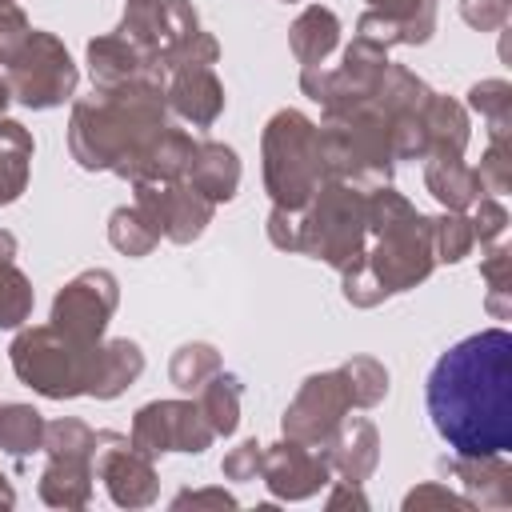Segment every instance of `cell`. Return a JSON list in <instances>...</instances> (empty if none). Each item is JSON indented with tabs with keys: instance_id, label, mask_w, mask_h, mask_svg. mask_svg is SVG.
<instances>
[{
	"instance_id": "cell-1",
	"label": "cell",
	"mask_w": 512,
	"mask_h": 512,
	"mask_svg": "<svg viewBox=\"0 0 512 512\" xmlns=\"http://www.w3.org/2000/svg\"><path fill=\"white\" fill-rule=\"evenodd\" d=\"M424 404L456 456H508L512 448V332L484 328L456 340L428 372Z\"/></svg>"
},
{
	"instance_id": "cell-2",
	"label": "cell",
	"mask_w": 512,
	"mask_h": 512,
	"mask_svg": "<svg viewBox=\"0 0 512 512\" xmlns=\"http://www.w3.org/2000/svg\"><path fill=\"white\" fill-rule=\"evenodd\" d=\"M172 124L164 84L140 80L120 88H96L80 96L68 116V152L84 172H112L136 180L152 144Z\"/></svg>"
},
{
	"instance_id": "cell-3",
	"label": "cell",
	"mask_w": 512,
	"mask_h": 512,
	"mask_svg": "<svg viewBox=\"0 0 512 512\" xmlns=\"http://www.w3.org/2000/svg\"><path fill=\"white\" fill-rule=\"evenodd\" d=\"M388 296L424 284L436 268L432 256V216H424L404 192L380 184L368 192V244L360 260Z\"/></svg>"
},
{
	"instance_id": "cell-4",
	"label": "cell",
	"mask_w": 512,
	"mask_h": 512,
	"mask_svg": "<svg viewBox=\"0 0 512 512\" xmlns=\"http://www.w3.org/2000/svg\"><path fill=\"white\" fill-rule=\"evenodd\" d=\"M316 132H320L324 180H344L360 192L392 184L396 172L392 120L372 100L348 104L340 112H324Z\"/></svg>"
},
{
	"instance_id": "cell-5",
	"label": "cell",
	"mask_w": 512,
	"mask_h": 512,
	"mask_svg": "<svg viewBox=\"0 0 512 512\" xmlns=\"http://www.w3.org/2000/svg\"><path fill=\"white\" fill-rule=\"evenodd\" d=\"M260 160H264V192L272 196V204L304 208L312 192L324 184L316 120H308L300 108L272 112L260 136Z\"/></svg>"
},
{
	"instance_id": "cell-6",
	"label": "cell",
	"mask_w": 512,
	"mask_h": 512,
	"mask_svg": "<svg viewBox=\"0 0 512 512\" xmlns=\"http://www.w3.org/2000/svg\"><path fill=\"white\" fill-rule=\"evenodd\" d=\"M96 348L72 340L56 324H32L20 328L16 340L8 344V360L20 384H28L44 400H76L88 396L92 368H96Z\"/></svg>"
},
{
	"instance_id": "cell-7",
	"label": "cell",
	"mask_w": 512,
	"mask_h": 512,
	"mask_svg": "<svg viewBox=\"0 0 512 512\" xmlns=\"http://www.w3.org/2000/svg\"><path fill=\"white\" fill-rule=\"evenodd\" d=\"M368 244V192L324 180L312 200L300 208V252L324 260L336 272H348L364 260Z\"/></svg>"
},
{
	"instance_id": "cell-8",
	"label": "cell",
	"mask_w": 512,
	"mask_h": 512,
	"mask_svg": "<svg viewBox=\"0 0 512 512\" xmlns=\"http://www.w3.org/2000/svg\"><path fill=\"white\" fill-rule=\"evenodd\" d=\"M76 84H80V72L72 64L64 40L56 32L32 28L28 44L8 64L12 100L24 104V108H32V112H48V108H60L64 100H72L76 96Z\"/></svg>"
},
{
	"instance_id": "cell-9",
	"label": "cell",
	"mask_w": 512,
	"mask_h": 512,
	"mask_svg": "<svg viewBox=\"0 0 512 512\" xmlns=\"http://www.w3.org/2000/svg\"><path fill=\"white\" fill-rule=\"evenodd\" d=\"M128 440H132L136 452L156 460L164 452L200 456L204 448H212L216 432L208 428V420H204L196 400H152V404L136 408Z\"/></svg>"
},
{
	"instance_id": "cell-10",
	"label": "cell",
	"mask_w": 512,
	"mask_h": 512,
	"mask_svg": "<svg viewBox=\"0 0 512 512\" xmlns=\"http://www.w3.org/2000/svg\"><path fill=\"white\" fill-rule=\"evenodd\" d=\"M132 204L172 244H192L216 216V204L188 180H132Z\"/></svg>"
},
{
	"instance_id": "cell-11",
	"label": "cell",
	"mask_w": 512,
	"mask_h": 512,
	"mask_svg": "<svg viewBox=\"0 0 512 512\" xmlns=\"http://www.w3.org/2000/svg\"><path fill=\"white\" fill-rule=\"evenodd\" d=\"M116 304H120V280L108 268H84L80 276H72L52 296L48 324H56L60 332H68L72 340L100 344L104 332H108V320H112Z\"/></svg>"
},
{
	"instance_id": "cell-12",
	"label": "cell",
	"mask_w": 512,
	"mask_h": 512,
	"mask_svg": "<svg viewBox=\"0 0 512 512\" xmlns=\"http://www.w3.org/2000/svg\"><path fill=\"white\" fill-rule=\"evenodd\" d=\"M348 412H352V396H348V384H344L340 368L312 372V376H304V384H300L296 396L288 400V408H284V416H280V432H284L288 440L324 448L328 436L340 428V420H344Z\"/></svg>"
},
{
	"instance_id": "cell-13",
	"label": "cell",
	"mask_w": 512,
	"mask_h": 512,
	"mask_svg": "<svg viewBox=\"0 0 512 512\" xmlns=\"http://www.w3.org/2000/svg\"><path fill=\"white\" fill-rule=\"evenodd\" d=\"M92 468H96V480H104L116 508H148L160 496V476L152 456L136 452L124 432H112V428L96 432Z\"/></svg>"
},
{
	"instance_id": "cell-14",
	"label": "cell",
	"mask_w": 512,
	"mask_h": 512,
	"mask_svg": "<svg viewBox=\"0 0 512 512\" xmlns=\"http://www.w3.org/2000/svg\"><path fill=\"white\" fill-rule=\"evenodd\" d=\"M260 480L272 492V500H308L332 484V468H328L324 448L284 436L280 444H264Z\"/></svg>"
},
{
	"instance_id": "cell-15",
	"label": "cell",
	"mask_w": 512,
	"mask_h": 512,
	"mask_svg": "<svg viewBox=\"0 0 512 512\" xmlns=\"http://www.w3.org/2000/svg\"><path fill=\"white\" fill-rule=\"evenodd\" d=\"M224 84L216 68H180L164 80V104L168 116H176L188 128H212L224 112Z\"/></svg>"
},
{
	"instance_id": "cell-16",
	"label": "cell",
	"mask_w": 512,
	"mask_h": 512,
	"mask_svg": "<svg viewBox=\"0 0 512 512\" xmlns=\"http://www.w3.org/2000/svg\"><path fill=\"white\" fill-rule=\"evenodd\" d=\"M88 76H92V88H120V84H140V80H156L164 84L168 72L156 68L144 52H136L124 36L116 32H104V36H92L88 48Z\"/></svg>"
},
{
	"instance_id": "cell-17",
	"label": "cell",
	"mask_w": 512,
	"mask_h": 512,
	"mask_svg": "<svg viewBox=\"0 0 512 512\" xmlns=\"http://www.w3.org/2000/svg\"><path fill=\"white\" fill-rule=\"evenodd\" d=\"M324 456H328L332 476L364 484L380 464V432H376V424L368 416H344L340 428L328 436Z\"/></svg>"
},
{
	"instance_id": "cell-18",
	"label": "cell",
	"mask_w": 512,
	"mask_h": 512,
	"mask_svg": "<svg viewBox=\"0 0 512 512\" xmlns=\"http://www.w3.org/2000/svg\"><path fill=\"white\" fill-rule=\"evenodd\" d=\"M440 472H448L452 480H460L464 496L476 508H508L512 504V472H508V456H444Z\"/></svg>"
},
{
	"instance_id": "cell-19",
	"label": "cell",
	"mask_w": 512,
	"mask_h": 512,
	"mask_svg": "<svg viewBox=\"0 0 512 512\" xmlns=\"http://www.w3.org/2000/svg\"><path fill=\"white\" fill-rule=\"evenodd\" d=\"M140 372H144V348L136 340H128V336L100 340L88 396L92 400H116L120 392H128L140 380Z\"/></svg>"
},
{
	"instance_id": "cell-20",
	"label": "cell",
	"mask_w": 512,
	"mask_h": 512,
	"mask_svg": "<svg viewBox=\"0 0 512 512\" xmlns=\"http://www.w3.org/2000/svg\"><path fill=\"white\" fill-rule=\"evenodd\" d=\"M188 184H196L212 204H228L240 188V156L232 144L224 140H196V156L192 168L184 176Z\"/></svg>"
},
{
	"instance_id": "cell-21",
	"label": "cell",
	"mask_w": 512,
	"mask_h": 512,
	"mask_svg": "<svg viewBox=\"0 0 512 512\" xmlns=\"http://www.w3.org/2000/svg\"><path fill=\"white\" fill-rule=\"evenodd\" d=\"M92 480L96 468L84 456H48L36 492L48 508H88L92 504Z\"/></svg>"
},
{
	"instance_id": "cell-22",
	"label": "cell",
	"mask_w": 512,
	"mask_h": 512,
	"mask_svg": "<svg viewBox=\"0 0 512 512\" xmlns=\"http://www.w3.org/2000/svg\"><path fill=\"white\" fill-rule=\"evenodd\" d=\"M424 136H428V156H464L468 140H472L468 108L452 96L432 92L428 104H424Z\"/></svg>"
},
{
	"instance_id": "cell-23",
	"label": "cell",
	"mask_w": 512,
	"mask_h": 512,
	"mask_svg": "<svg viewBox=\"0 0 512 512\" xmlns=\"http://www.w3.org/2000/svg\"><path fill=\"white\" fill-rule=\"evenodd\" d=\"M288 48L304 68L324 64L340 48V16L324 4H308L288 28Z\"/></svg>"
},
{
	"instance_id": "cell-24",
	"label": "cell",
	"mask_w": 512,
	"mask_h": 512,
	"mask_svg": "<svg viewBox=\"0 0 512 512\" xmlns=\"http://www.w3.org/2000/svg\"><path fill=\"white\" fill-rule=\"evenodd\" d=\"M424 188L448 212H468V204L484 192L476 180V168L464 164V156H428L424 160Z\"/></svg>"
},
{
	"instance_id": "cell-25",
	"label": "cell",
	"mask_w": 512,
	"mask_h": 512,
	"mask_svg": "<svg viewBox=\"0 0 512 512\" xmlns=\"http://www.w3.org/2000/svg\"><path fill=\"white\" fill-rule=\"evenodd\" d=\"M240 392H244L240 376H232L224 368L200 384L196 404H200V412H204V420H208V428L216 436H232L240 428Z\"/></svg>"
},
{
	"instance_id": "cell-26",
	"label": "cell",
	"mask_w": 512,
	"mask_h": 512,
	"mask_svg": "<svg viewBox=\"0 0 512 512\" xmlns=\"http://www.w3.org/2000/svg\"><path fill=\"white\" fill-rule=\"evenodd\" d=\"M192 156H196V136H188L184 128L168 124L160 132V140L152 144L144 168L136 180H184L188 168H192Z\"/></svg>"
},
{
	"instance_id": "cell-27",
	"label": "cell",
	"mask_w": 512,
	"mask_h": 512,
	"mask_svg": "<svg viewBox=\"0 0 512 512\" xmlns=\"http://www.w3.org/2000/svg\"><path fill=\"white\" fill-rule=\"evenodd\" d=\"M44 416L32 404H0V452L24 460L44 448Z\"/></svg>"
},
{
	"instance_id": "cell-28",
	"label": "cell",
	"mask_w": 512,
	"mask_h": 512,
	"mask_svg": "<svg viewBox=\"0 0 512 512\" xmlns=\"http://www.w3.org/2000/svg\"><path fill=\"white\" fill-rule=\"evenodd\" d=\"M484 124H488V140H508L512 136V84L492 76L468 88V104Z\"/></svg>"
},
{
	"instance_id": "cell-29",
	"label": "cell",
	"mask_w": 512,
	"mask_h": 512,
	"mask_svg": "<svg viewBox=\"0 0 512 512\" xmlns=\"http://www.w3.org/2000/svg\"><path fill=\"white\" fill-rule=\"evenodd\" d=\"M480 280H484V308L496 320H512V252L508 244H488V252L480 256Z\"/></svg>"
},
{
	"instance_id": "cell-30",
	"label": "cell",
	"mask_w": 512,
	"mask_h": 512,
	"mask_svg": "<svg viewBox=\"0 0 512 512\" xmlns=\"http://www.w3.org/2000/svg\"><path fill=\"white\" fill-rule=\"evenodd\" d=\"M108 240L124 256H148L160 244V228L136 204H124V208H116L108 216Z\"/></svg>"
},
{
	"instance_id": "cell-31",
	"label": "cell",
	"mask_w": 512,
	"mask_h": 512,
	"mask_svg": "<svg viewBox=\"0 0 512 512\" xmlns=\"http://www.w3.org/2000/svg\"><path fill=\"white\" fill-rule=\"evenodd\" d=\"M220 372V352L212 348V344H204V340H188V344H180L176 352H172V360H168V380L180 388V392H200V384L208 380V376H216Z\"/></svg>"
},
{
	"instance_id": "cell-32",
	"label": "cell",
	"mask_w": 512,
	"mask_h": 512,
	"mask_svg": "<svg viewBox=\"0 0 512 512\" xmlns=\"http://www.w3.org/2000/svg\"><path fill=\"white\" fill-rule=\"evenodd\" d=\"M336 368H340V376L348 384L352 408H376L388 396V368L376 356H352V360H344Z\"/></svg>"
},
{
	"instance_id": "cell-33",
	"label": "cell",
	"mask_w": 512,
	"mask_h": 512,
	"mask_svg": "<svg viewBox=\"0 0 512 512\" xmlns=\"http://www.w3.org/2000/svg\"><path fill=\"white\" fill-rule=\"evenodd\" d=\"M36 292L32 280L16 268V260H0V332L24 328V320L32 316Z\"/></svg>"
},
{
	"instance_id": "cell-34",
	"label": "cell",
	"mask_w": 512,
	"mask_h": 512,
	"mask_svg": "<svg viewBox=\"0 0 512 512\" xmlns=\"http://www.w3.org/2000/svg\"><path fill=\"white\" fill-rule=\"evenodd\" d=\"M368 8L392 16L404 44H428L436 32V0H368Z\"/></svg>"
},
{
	"instance_id": "cell-35",
	"label": "cell",
	"mask_w": 512,
	"mask_h": 512,
	"mask_svg": "<svg viewBox=\"0 0 512 512\" xmlns=\"http://www.w3.org/2000/svg\"><path fill=\"white\" fill-rule=\"evenodd\" d=\"M476 248V236H472V224H468V212H440L432 216V256L436 264H460L468 252Z\"/></svg>"
},
{
	"instance_id": "cell-36",
	"label": "cell",
	"mask_w": 512,
	"mask_h": 512,
	"mask_svg": "<svg viewBox=\"0 0 512 512\" xmlns=\"http://www.w3.org/2000/svg\"><path fill=\"white\" fill-rule=\"evenodd\" d=\"M48 456H84L92 460L96 456V428H88L84 420L76 416H60V420H48L44 424V448Z\"/></svg>"
},
{
	"instance_id": "cell-37",
	"label": "cell",
	"mask_w": 512,
	"mask_h": 512,
	"mask_svg": "<svg viewBox=\"0 0 512 512\" xmlns=\"http://www.w3.org/2000/svg\"><path fill=\"white\" fill-rule=\"evenodd\" d=\"M476 180L488 196H504L512 188V148H508V140H488V148L476 164Z\"/></svg>"
},
{
	"instance_id": "cell-38",
	"label": "cell",
	"mask_w": 512,
	"mask_h": 512,
	"mask_svg": "<svg viewBox=\"0 0 512 512\" xmlns=\"http://www.w3.org/2000/svg\"><path fill=\"white\" fill-rule=\"evenodd\" d=\"M468 224H472V236L476 244H496L504 232H508V208L500 204V196H488L480 192L472 204H468Z\"/></svg>"
},
{
	"instance_id": "cell-39",
	"label": "cell",
	"mask_w": 512,
	"mask_h": 512,
	"mask_svg": "<svg viewBox=\"0 0 512 512\" xmlns=\"http://www.w3.org/2000/svg\"><path fill=\"white\" fill-rule=\"evenodd\" d=\"M28 36H32V24H28L24 8L16 0H0V68H8L20 56Z\"/></svg>"
},
{
	"instance_id": "cell-40",
	"label": "cell",
	"mask_w": 512,
	"mask_h": 512,
	"mask_svg": "<svg viewBox=\"0 0 512 512\" xmlns=\"http://www.w3.org/2000/svg\"><path fill=\"white\" fill-rule=\"evenodd\" d=\"M424 508H456V512H476V504H472L464 492H452V488H448V484H440V480L416 484V488L404 496V512H424Z\"/></svg>"
},
{
	"instance_id": "cell-41",
	"label": "cell",
	"mask_w": 512,
	"mask_h": 512,
	"mask_svg": "<svg viewBox=\"0 0 512 512\" xmlns=\"http://www.w3.org/2000/svg\"><path fill=\"white\" fill-rule=\"evenodd\" d=\"M260 460H264V444L260 440H240L236 448L224 452L220 472H224V480H260Z\"/></svg>"
},
{
	"instance_id": "cell-42",
	"label": "cell",
	"mask_w": 512,
	"mask_h": 512,
	"mask_svg": "<svg viewBox=\"0 0 512 512\" xmlns=\"http://www.w3.org/2000/svg\"><path fill=\"white\" fill-rule=\"evenodd\" d=\"M28 168H32V152H0V208L24 196Z\"/></svg>"
},
{
	"instance_id": "cell-43",
	"label": "cell",
	"mask_w": 512,
	"mask_h": 512,
	"mask_svg": "<svg viewBox=\"0 0 512 512\" xmlns=\"http://www.w3.org/2000/svg\"><path fill=\"white\" fill-rule=\"evenodd\" d=\"M460 16L476 32H496L512 16V0H460Z\"/></svg>"
},
{
	"instance_id": "cell-44",
	"label": "cell",
	"mask_w": 512,
	"mask_h": 512,
	"mask_svg": "<svg viewBox=\"0 0 512 512\" xmlns=\"http://www.w3.org/2000/svg\"><path fill=\"white\" fill-rule=\"evenodd\" d=\"M264 228H268V240H272L280 252H300V208H280V204H272Z\"/></svg>"
},
{
	"instance_id": "cell-45",
	"label": "cell",
	"mask_w": 512,
	"mask_h": 512,
	"mask_svg": "<svg viewBox=\"0 0 512 512\" xmlns=\"http://www.w3.org/2000/svg\"><path fill=\"white\" fill-rule=\"evenodd\" d=\"M356 36H364V40H372V44H380V48H396V44H404L400 24H396L392 16H384V12H376V8H364V12H360V20H356Z\"/></svg>"
},
{
	"instance_id": "cell-46",
	"label": "cell",
	"mask_w": 512,
	"mask_h": 512,
	"mask_svg": "<svg viewBox=\"0 0 512 512\" xmlns=\"http://www.w3.org/2000/svg\"><path fill=\"white\" fill-rule=\"evenodd\" d=\"M240 500L228 488H184L172 496V508H236Z\"/></svg>"
},
{
	"instance_id": "cell-47",
	"label": "cell",
	"mask_w": 512,
	"mask_h": 512,
	"mask_svg": "<svg viewBox=\"0 0 512 512\" xmlns=\"http://www.w3.org/2000/svg\"><path fill=\"white\" fill-rule=\"evenodd\" d=\"M324 508L336 512V508H356V512H368V496H364V484H352V480H336L332 492L324 496Z\"/></svg>"
},
{
	"instance_id": "cell-48",
	"label": "cell",
	"mask_w": 512,
	"mask_h": 512,
	"mask_svg": "<svg viewBox=\"0 0 512 512\" xmlns=\"http://www.w3.org/2000/svg\"><path fill=\"white\" fill-rule=\"evenodd\" d=\"M0 152H36L32 132L12 116H0Z\"/></svg>"
},
{
	"instance_id": "cell-49",
	"label": "cell",
	"mask_w": 512,
	"mask_h": 512,
	"mask_svg": "<svg viewBox=\"0 0 512 512\" xmlns=\"http://www.w3.org/2000/svg\"><path fill=\"white\" fill-rule=\"evenodd\" d=\"M0 260H16V236L8 228H0Z\"/></svg>"
},
{
	"instance_id": "cell-50",
	"label": "cell",
	"mask_w": 512,
	"mask_h": 512,
	"mask_svg": "<svg viewBox=\"0 0 512 512\" xmlns=\"http://www.w3.org/2000/svg\"><path fill=\"white\" fill-rule=\"evenodd\" d=\"M16 504V488H12V480L0 472V508H12Z\"/></svg>"
},
{
	"instance_id": "cell-51",
	"label": "cell",
	"mask_w": 512,
	"mask_h": 512,
	"mask_svg": "<svg viewBox=\"0 0 512 512\" xmlns=\"http://www.w3.org/2000/svg\"><path fill=\"white\" fill-rule=\"evenodd\" d=\"M8 104H12V88H8V76H0V116L8 112Z\"/></svg>"
},
{
	"instance_id": "cell-52",
	"label": "cell",
	"mask_w": 512,
	"mask_h": 512,
	"mask_svg": "<svg viewBox=\"0 0 512 512\" xmlns=\"http://www.w3.org/2000/svg\"><path fill=\"white\" fill-rule=\"evenodd\" d=\"M284 4H292V0H284Z\"/></svg>"
}]
</instances>
